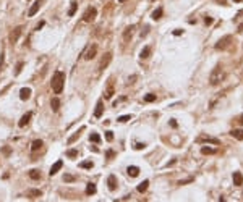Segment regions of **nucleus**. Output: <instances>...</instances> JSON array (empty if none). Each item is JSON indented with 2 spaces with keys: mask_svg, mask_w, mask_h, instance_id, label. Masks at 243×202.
I'll use <instances>...</instances> for the list:
<instances>
[{
  "mask_svg": "<svg viewBox=\"0 0 243 202\" xmlns=\"http://www.w3.org/2000/svg\"><path fill=\"white\" fill-rule=\"evenodd\" d=\"M29 178H31V180H41V173H39V170H31V172H29Z\"/></svg>",
  "mask_w": 243,
  "mask_h": 202,
  "instance_id": "20",
  "label": "nucleus"
},
{
  "mask_svg": "<svg viewBox=\"0 0 243 202\" xmlns=\"http://www.w3.org/2000/svg\"><path fill=\"white\" fill-rule=\"evenodd\" d=\"M42 147V141L41 139H36V141H33V144H31V150L33 152H36V150H39Z\"/></svg>",
  "mask_w": 243,
  "mask_h": 202,
  "instance_id": "19",
  "label": "nucleus"
},
{
  "mask_svg": "<svg viewBox=\"0 0 243 202\" xmlns=\"http://www.w3.org/2000/svg\"><path fill=\"white\" fill-rule=\"evenodd\" d=\"M238 123H240V125H243V115H242L240 118H238Z\"/></svg>",
  "mask_w": 243,
  "mask_h": 202,
  "instance_id": "44",
  "label": "nucleus"
},
{
  "mask_svg": "<svg viewBox=\"0 0 243 202\" xmlns=\"http://www.w3.org/2000/svg\"><path fill=\"white\" fill-rule=\"evenodd\" d=\"M21 68H23V63H21V62H19V63H18V66H16V71H15V73H16V74H18V73H19V71H21Z\"/></svg>",
  "mask_w": 243,
  "mask_h": 202,
  "instance_id": "38",
  "label": "nucleus"
},
{
  "mask_svg": "<svg viewBox=\"0 0 243 202\" xmlns=\"http://www.w3.org/2000/svg\"><path fill=\"white\" fill-rule=\"evenodd\" d=\"M102 112H104V105H102V100H99V102H97V105H96L94 117H96V118H101V117H102Z\"/></svg>",
  "mask_w": 243,
  "mask_h": 202,
  "instance_id": "15",
  "label": "nucleus"
},
{
  "mask_svg": "<svg viewBox=\"0 0 243 202\" xmlns=\"http://www.w3.org/2000/svg\"><path fill=\"white\" fill-rule=\"evenodd\" d=\"M21 33H23V26H18V27H15V29L11 31V33H10V42H11V44H16L19 36H21Z\"/></svg>",
  "mask_w": 243,
  "mask_h": 202,
  "instance_id": "4",
  "label": "nucleus"
},
{
  "mask_svg": "<svg viewBox=\"0 0 243 202\" xmlns=\"http://www.w3.org/2000/svg\"><path fill=\"white\" fill-rule=\"evenodd\" d=\"M31 117H33V113H31V112H28V113H25V115H23V117H21V120H19V123H18V126H19V128H25V126H26L28 123H29Z\"/></svg>",
  "mask_w": 243,
  "mask_h": 202,
  "instance_id": "8",
  "label": "nucleus"
},
{
  "mask_svg": "<svg viewBox=\"0 0 243 202\" xmlns=\"http://www.w3.org/2000/svg\"><path fill=\"white\" fill-rule=\"evenodd\" d=\"M118 2H120V3H123V2H126V0H118Z\"/></svg>",
  "mask_w": 243,
  "mask_h": 202,
  "instance_id": "45",
  "label": "nucleus"
},
{
  "mask_svg": "<svg viewBox=\"0 0 243 202\" xmlns=\"http://www.w3.org/2000/svg\"><path fill=\"white\" fill-rule=\"evenodd\" d=\"M96 15H97V10H96L94 7H89V8H87V10L84 11V15H83V21H86V23L94 21Z\"/></svg>",
  "mask_w": 243,
  "mask_h": 202,
  "instance_id": "3",
  "label": "nucleus"
},
{
  "mask_svg": "<svg viewBox=\"0 0 243 202\" xmlns=\"http://www.w3.org/2000/svg\"><path fill=\"white\" fill-rule=\"evenodd\" d=\"M135 147H136V149H144V144H141V142H138V144L135 146Z\"/></svg>",
  "mask_w": 243,
  "mask_h": 202,
  "instance_id": "39",
  "label": "nucleus"
},
{
  "mask_svg": "<svg viewBox=\"0 0 243 202\" xmlns=\"http://www.w3.org/2000/svg\"><path fill=\"white\" fill-rule=\"evenodd\" d=\"M233 184L235 186H242L243 184V175H242V173L240 172H233Z\"/></svg>",
  "mask_w": 243,
  "mask_h": 202,
  "instance_id": "11",
  "label": "nucleus"
},
{
  "mask_svg": "<svg viewBox=\"0 0 243 202\" xmlns=\"http://www.w3.org/2000/svg\"><path fill=\"white\" fill-rule=\"evenodd\" d=\"M149 53H151V47H148V45H146L144 49L141 50V53H139V57H141V58H148V57H149Z\"/></svg>",
  "mask_w": 243,
  "mask_h": 202,
  "instance_id": "22",
  "label": "nucleus"
},
{
  "mask_svg": "<svg viewBox=\"0 0 243 202\" xmlns=\"http://www.w3.org/2000/svg\"><path fill=\"white\" fill-rule=\"evenodd\" d=\"M144 100L146 102H154L156 100V94H148V96H144Z\"/></svg>",
  "mask_w": 243,
  "mask_h": 202,
  "instance_id": "30",
  "label": "nucleus"
},
{
  "mask_svg": "<svg viewBox=\"0 0 243 202\" xmlns=\"http://www.w3.org/2000/svg\"><path fill=\"white\" fill-rule=\"evenodd\" d=\"M29 97H31V89L29 88H23L19 91V99H21V100H28Z\"/></svg>",
  "mask_w": 243,
  "mask_h": 202,
  "instance_id": "14",
  "label": "nucleus"
},
{
  "mask_svg": "<svg viewBox=\"0 0 243 202\" xmlns=\"http://www.w3.org/2000/svg\"><path fill=\"white\" fill-rule=\"evenodd\" d=\"M114 92H115L114 86H112V84H109V88H107V89H105V92H104V94H105V99H110V97L114 96Z\"/></svg>",
  "mask_w": 243,
  "mask_h": 202,
  "instance_id": "21",
  "label": "nucleus"
},
{
  "mask_svg": "<svg viewBox=\"0 0 243 202\" xmlns=\"http://www.w3.org/2000/svg\"><path fill=\"white\" fill-rule=\"evenodd\" d=\"M148 184H149V181H148V180H144L141 184L138 186V192H144L146 189H148Z\"/></svg>",
  "mask_w": 243,
  "mask_h": 202,
  "instance_id": "23",
  "label": "nucleus"
},
{
  "mask_svg": "<svg viewBox=\"0 0 243 202\" xmlns=\"http://www.w3.org/2000/svg\"><path fill=\"white\" fill-rule=\"evenodd\" d=\"M76 7H78L76 2H71V7H70V10H68V16H73V15H75V11H76Z\"/></svg>",
  "mask_w": 243,
  "mask_h": 202,
  "instance_id": "26",
  "label": "nucleus"
},
{
  "mask_svg": "<svg viewBox=\"0 0 243 202\" xmlns=\"http://www.w3.org/2000/svg\"><path fill=\"white\" fill-rule=\"evenodd\" d=\"M3 154H5V155H8V154H10V147H3Z\"/></svg>",
  "mask_w": 243,
  "mask_h": 202,
  "instance_id": "41",
  "label": "nucleus"
},
{
  "mask_svg": "<svg viewBox=\"0 0 243 202\" xmlns=\"http://www.w3.org/2000/svg\"><path fill=\"white\" fill-rule=\"evenodd\" d=\"M133 33H135V26L131 25V26H128L125 29V33H123V41L125 42H128V39H131V36H133Z\"/></svg>",
  "mask_w": 243,
  "mask_h": 202,
  "instance_id": "9",
  "label": "nucleus"
},
{
  "mask_svg": "<svg viewBox=\"0 0 243 202\" xmlns=\"http://www.w3.org/2000/svg\"><path fill=\"white\" fill-rule=\"evenodd\" d=\"M63 181H65V183H71V181H75V176L73 175H65L63 176Z\"/></svg>",
  "mask_w": 243,
  "mask_h": 202,
  "instance_id": "31",
  "label": "nucleus"
},
{
  "mask_svg": "<svg viewBox=\"0 0 243 202\" xmlns=\"http://www.w3.org/2000/svg\"><path fill=\"white\" fill-rule=\"evenodd\" d=\"M230 136L238 139V141H243V129H232V131H230Z\"/></svg>",
  "mask_w": 243,
  "mask_h": 202,
  "instance_id": "16",
  "label": "nucleus"
},
{
  "mask_svg": "<svg viewBox=\"0 0 243 202\" xmlns=\"http://www.w3.org/2000/svg\"><path fill=\"white\" fill-rule=\"evenodd\" d=\"M128 120H131V117H130V115H123V117H120V118H118V121H120V123H125V121H128Z\"/></svg>",
  "mask_w": 243,
  "mask_h": 202,
  "instance_id": "33",
  "label": "nucleus"
},
{
  "mask_svg": "<svg viewBox=\"0 0 243 202\" xmlns=\"http://www.w3.org/2000/svg\"><path fill=\"white\" fill-rule=\"evenodd\" d=\"M78 136H79V133H76V134H73V136H71V137H70V139H68V142H70V144H71V142H73L75 139H76V137H78Z\"/></svg>",
  "mask_w": 243,
  "mask_h": 202,
  "instance_id": "37",
  "label": "nucleus"
},
{
  "mask_svg": "<svg viewBox=\"0 0 243 202\" xmlns=\"http://www.w3.org/2000/svg\"><path fill=\"white\" fill-rule=\"evenodd\" d=\"M67 155H68V157H76V155H78V150L71 149V150H68V152H67Z\"/></svg>",
  "mask_w": 243,
  "mask_h": 202,
  "instance_id": "34",
  "label": "nucleus"
},
{
  "mask_svg": "<svg viewBox=\"0 0 243 202\" xmlns=\"http://www.w3.org/2000/svg\"><path fill=\"white\" fill-rule=\"evenodd\" d=\"M162 13H164V10H162V8L154 10V11H153V19H159V18L162 16Z\"/></svg>",
  "mask_w": 243,
  "mask_h": 202,
  "instance_id": "24",
  "label": "nucleus"
},
{
  "mask_svg": "<svg viewBox=\"0 0 243 202\" xmlns=\"http://www.w3.org/2000/svg\"><path fill=\"white\" fill-rule=\"evenodd\" d=\"M96 53H97V45H91L89 49L86 50L84 58H86V60H91V58H94V57H96Z\"/></svg>",
  "mask_w": 243,
  "mask_h": 202,
  "instance_id": "7",
  "label": "nucleus"
},
{
  "mask_svg": "<svg viewBox=\"0 0 243 202\" xmlns=\"http://www.w3.org/2000/svg\"><path fill=\"white\" fill-rule=\"evenodd\" d=\"M29 196H34V197H37V196H42V192L36 189V191H29Z\"/></svg>",
  "mask_w": 243,
  "mask_h": 202,
  "instance_id": "35",
  "label": "nucleus"
},
{
  "mask_svg": "<svg viewBox=\"0 0 243 202\" xmlns=\"http://www.w3.org/2000/svg\"><path fill=\"white\" fill-rule=\"evenodd\" d=\"M39 8H41V2L37 0V2H34V3H33V7L29 8V11H28V16H34V15L39 11Z\"/></svg>",
  "mask_w": 243,
  "mask_h": 202,
  "instance_id": "12",
  "label": "nucleus"
},
{
  "mask_svg": "<svg viewBox=\"0 0 243 202\" xmlns=\"http://www.w3.org/2000/svg\"><path fill=\"white\" fill-rule=\"evenodd\" d=\"M216 150L214 149H211V147H201V154L203 155H209V154H214Z\"/></svg>",
  "mask_w": 243,
  "mask_h": 202,
  "instance_id": "27",
  "label": "nucleus"
},
{
  "mask_svg": "<svg viewBox=\"0 0 243 202\" xmlns=\"http://www.w3.org/2000/svg\"><path fill=\"white\" fill-rule=\"evenodd\" d=\"M94 192H96V186H94V183H89L86 186V194L91 196V194H94Z\"/></svg>",
  "mask_w": 243,
  "mask_h": 202,
  "instance_id": "25",
  "label": "nucleus"
},
{
  "mask_svg": "<svg viewBox=\"0 0 243 202\" xmlns=\"http://www.w3.org/2000/svg\"><path fill=\"white\" fill-rule=\"evenodd\" d=\"M219 3H222V5H227V0H217Z\"/></svg>",
  "mask_w": 243,
  "mask_h": 202,
  "instance_id": "43",
  "label": "nucleus"
},
{
  "mask_svg": "<svg viewBox=\"0 0 243 202\" xmlns=\"http://www.w3.org/2000/svg\"><path fill=\"white\" fill-rule=\"evenodd\" d=\"M173 34L175 36H180V34H183V31L182 29H177V31H173Z\"/></svg>",
  "mask_w": 243,
  "mask_h": 202,
  "instance_id": "42",
  "label": "nucleus"
},
{
  "mask_svg": "<svg viewBox=\"0 0 243 202\" xmlns=\"http://www.w3.org/2000/svg\"><path fill=\"white\" fill-rule=\"evenodd\" d=\"M89 141H93V142H99V141H101V136H99L97 133H93V134L89 136Z\"/></svg>",
  "mask_w": 243,
  "mask_h": 202,
  "instance_id": "29",
  "label": "nucleus"
},
{
  "mask_svg": "<svg viewBox=\"0 0 243 202\" xmlns=\"http://www.w3.org/2000/svg\"><path fill=\"white\" fill-rule=\"evenodd\" d=\"M107 184H109V189H110V191L117 189V178H115V175H110L109 178H107Z\"/></svg>",
  "mask_w": 243,
  "mask_h": 202,
  "instance_id": "13",
  "label": "nucleus"
},
{
  "mask_svg": "<svg viewBox=\"0 0 243 202\" xmlns=\"http://www.w3.org/2000/svg\"><path fill=\"white\" fill-rule=\"evenodd\" d=\"M204 21H206V25H211V23H212V18H208V16H206Z\"/></svg>",
  "mask_w": 243,
  "mask_h": 202,
  "instance_id": "40",
  "label": "nucleus"
},
{
  "mask_svg": "<svg viewBox=\"0 0 243 202\" xmlns=\"http://www.w3.org/2000/svg\"><path fill=\"white\" fill-rule=\"evenodd\" d=\"M62 167H63V162H62V160L55 162V163L52 165V167H50V172H49V175H50V176H54L55 173H57V172H58V170H60Z\"/></svg>",
  "mask_w": 243,
  "mask_h": 202,
  "instance_id": "10",
  "label": "nucleus"
},
{
  "mask_svg": "<svg viewBox=\"0 0 243 202\" xmlns=\"http://www.w3.org/2000/svg\"><path fill=\"white\" fill-rule=\"evenodd\" d=\"M126 173H128L130 176H138V175H139V168L135 167V165H131V167L126 168Z\"/></svg>",
  "mask_w": 243,
  "mask_h": 202,
  "instance_id": "17",
  "label": "nucleus"
},
{
  "mask_svg": "<svg viewBox=\"0 0 243 202\" xmlns=\"http://www.w3.org/2000/svg\"><path fill=\"white\" fill-rule=\"evenodd\" d=\"M225 78V73L224 70H222L221 65H217L216 68H214L212 71H211V76H209V84L211 86H219L222 81H224Z\"/></svg>",
  "mask_w": 243,
  "mask_h": 202,
  "instance_id": "1",
  "label": "nucleus"
},
{
  "mask_svg": "<svg viewBox=\"0 0 243 202\" xmlns=\"http://www.w3.org/2000/svg\"><path fill=\"white\" fill-rule=\"evenodd\" d=\"M79 167H81V168H93L94 163H93V162H89V160H86V162H81Z\"/></svg>",
  "mask_w": 243,
  "mask_h": 202,
  "instance_id": "28",
  "label": "nucleus"
},
{
  "mask_svg": "<svg viewBox=\"0 0 243 202\" xmlns=\"http://www.w3.org/2000/svg\"><path fill=\"white\" fill-rule=\"evenodd\" d=\"M112 62V53L110 52H107L104 57H102V60H101V63H99V71H104L107 66H109V63Z\"/></svg>",
  "mask_w": 243,
  "mask_h": 202,
  "instance_id": "5",
  "label": "nucleus"
},
{
  "mask_svg": "<svg viewBox=\"0 0 243 202\" xmlns=\"http://www.w3.org/2000/svg\"><path fill=\"white\" fill-rule=\"evenodd\" d=\"M63 84H65V74L62 71H55L52 76V89L55 94H60L63 91Z\"/></svg>",
  "mask_w": 243,
  "mask_h": 202,
  "instance_id": "2",
  "label": "nucleus"
},
{
  "mask_svg": "<svg viewBox=\"0 0 243 202\" xmlns=\"http://www.w3.org/2000/svg\"><path fill=\"white\" fill-rule=\"evenodd\" d=\"M230 41H232V37L230 36H225V37H222L221 41L216 44V49L217 50H224V49H227V47L230 45Z\"/></svg>",
  "mask_w": 243,
  "mask_h": 202,
  "instance_id": "6",
  "label": "nucleus"
},
{
  "mask_svg": "<svg viewBox=\"0 0 243 202\" xmlns=\"http://www.w3.org/2000/svg\"><path fill=\"white\" fill-rule=\"evenodd\" d=\"M50 107H52L54 112H58V108H60V100H58L57 97H54L52 100H50Z\"/></svg>",
  "mask_w": 243,
  "mask_h": 202,
  "instance_id": "18",
  "label": "nucleus"
},
{
  "mask_svg": "<svg viewBox=\"0 0 243 202\" xmlns=\"http://www.w3.org/2000/svg\"><path fill=\"white\" fill-rule=\"evenodd\" d=\"M105 139H107V141H112V139H114L112 131H107V133H105Z\"/></svg>",
  "mask_w": 243,
  "mask_h": 202,
  "instance_id": "36",
  "label": "nucleus"
},
{
  "mask_svg": "<svg viewBox=\"0 0 243 202\" xmlns=\"http://www.w3.org/2000/svg\"><path fill=\"white\" fill-rule=\"evenodd\" d=\"M200 141H208V142H214V144H219L217 139H214V137H200Z\"/></svg>",
  "mask_w": 243,
  "mask_h": 202,
  "instance_id": "32",
  "label": "nucleus"
}]
</instances>
